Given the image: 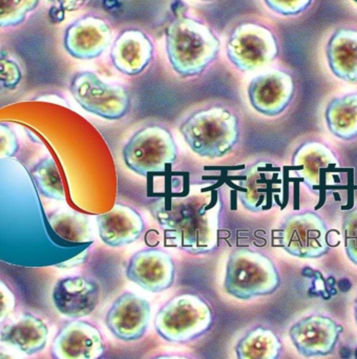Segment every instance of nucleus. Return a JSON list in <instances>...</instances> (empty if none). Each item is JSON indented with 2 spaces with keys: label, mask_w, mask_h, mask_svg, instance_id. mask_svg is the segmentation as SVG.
Wrapping results in <instances>:
<instances>
[{
  "label": "nucleus",
  "mask_w": 357,
  "mask_h": 359,
  "mask_svg": "<svg viewBox=\"0 0 357 359\" xmlns=\"http://www.w3.org/2000/svg\"><path fill=\"white\" fill-rule=\"evenodd\" d=\"M92 245L59 236L50 226L29 170L16 158L0 160V261L55 267L90 250Z\"/></svg>",
  "instance_id": "f257e3e1"
},
{
  "label": "nucleus",
  "mask_w": 357,
  "mask_h": 359,
  "mask_svg": "<svg viewBox=\"0 0 357 359\" xmlns=\"http://www.w3.org/2000/svg\"><path fill=\"white\" fill-rule=\"evenodd\" d=\"M149 209L170 247L196 255L219 248L223 196L215 182L173 177Z\"/></svg>",
  "instance_id": "f03ea898"
},
{
  "label": "nucleus",
  "mask_w": 357,
  "mask_h": 359,
  "mask_svg": "<svg viewBox=\"0 0 357 359\" xmlns=\"http://www.w3.org/2000/svg\"><path fill=\"white\" fill-rule=\"evenodd\" d=\"M166 48L170 65L180 77H196L217 59L220 40L202 21L180 16L166 29Z\"/></svg>",
  "instance_id": "7ed1b4c3"
},
{
  "label": "nucleus",
  "mask_w": 357,
  "mask_h": 359,
  "mask_svg": "<svg viewBox=\"0 0 357 359\" xmlns=\"http://www.w3.org/2000/svg\"><path fill=\"white\" fill-rule=\"evenodd\" d=\"M180 133L198 157L220 159L238 144L240 123L229 109L213 107L189 116L180 126Z\"/></svg>",
  "instance_id": "20e7f679"
},
{
  "label": "nucleus",
  "mask_w": 357,
  "mask_h": 359,
  "mask_svg": "<svg viewBox=\"0 0 357 359\" xmlns=\"http://www.w3.org/2000/svg\"><path fill=\"white\" fill-rule=\"evenodd\" d=\"M281 286V276L271 259L249 248L234 249L227 259L224 289L241 301L272 294Z\"/></svg>",
  "instance_id": "39448f33"
},
{
  "label": "nucleus",
  "mask_w": 357,
  "mask_h": 359,
  "mask_svg": "<svg viewBox=\"0 0 357 359\" xmlns=\"http://www.w3.org/2000/svg\"><path fill=\"white\" fill-rule=\"evenodd\" d=\"M213 323V310L205 299L184 293L166 304L155 318L160 337L170 344H186L206 334Z\"/></svg>",
  "instance_id": "423d86ee"
},
{
  "label": "nucleus",
  "mask_w": 357,
  "mask_h": 359,
  "mask_svg": "<svg viewBox=\"0 0 357 359\" xmlns=\"http://www.w3.org/2000/svg\"><path fill=\"white\" fill-rule=\"evenodd\" d=\"M238 201L250 212H264L285 207L289 198V180L281 166L257 161L241 170L236 177Z\"/></svg>",
  "instance_id": "0eeeda50"
},
{
  "label": "nucleus",
  "mask_w": 357,
  "mask_h": 359,
  "mask_svg": "<svg viewBox=\"0 0 357 359\" xmlns=\"http://www.w3.org/2000/svg\"><path fill=\"white\" fill-rule=\"evenodd\" d=\"M178 149L173 135L160 126L141 128L122 151L124 164L139 176L166 174L176 163Z\"/></svg>",
  "instance_id": "6e6552de"
},
{
  "label": "nucleus",
  "mask_w": 357,
  "mask_h": 359,
  "mask_svg": "<svg viewBox=\"0 0 357 359\" xmlns=\"http://www.w3.org/2000/svg\"><path fill=\"white\" fill-rule=\"evenodd\" d=\"M330 231L325 219L312 211L295 213L272 230L271 242L299 259H318L331 248Z\"/></svg>",
  "instance_id": "1a4fd4ad"
},
{
  "label": "nucleus",
  "mask_w": 357,
  "mask_h": 359,
  "mask_svg": "<svg viewBox=\"0 0 357 359\" xmlns=\"http://www.w3.org/2000/svg\"><path fill=\"white\" fill-rule=\"evenodd\" d=\"M228 60L243 73L269 67L278 58L280 41L267 25L245 22L236 25L226 43Z\"/></svg>",
  "instance_id": "9d476101"
},
{
  "label": "nucleus",
  "mask_w": 357,
  "mask_h": 359,
  "mask_svg": "<svg viewBox=\"0 0 357 359\" xmlns=\"http://www.w3.org/2000/svg\"><path fill=\"white\" fill-rule=\"evenodd\" d=\"M69 92L88 113L109 121L122 119L130 113V93L119 84L103 81L94 72H78L69 82Z\"/></svg>",
  "instance_id": "9b49d317"
},
{
  "label": "nucleus",
  "mask_w": 357,
  "mask_h": 359,
  "mask_svg": "<svg viewBox=\"0 0 357 359\" xmlns=\"http://www.w3.org/2000/svg\"><path fill=\"white\" fill-rule=\"evenodd\" d=\"M291 168L308 189L327 196L343 184V168L335 153L324 143L308 141L297 147Z\"/></svg>",
  "instance_id": "f8f14e48"
},
{
  "label": "nucleus",
  "mask_w": 357,
  "mask_h": 359,
  "mask_svg": "<svg viewBox=\"0 0 357 359\" xmlns=\"http://www.w3.org/2000/svg\"><path fill=\"white\" fill-rule=\"evenodd\" d=\"M318 46V57L327 72L339 81L357 83V20L331 25Z\"/></svg>",
  "instance_id": "ddd939ff"
},
{
  "label": "nucleus",
  "mask_w": 357,
  "mask_h": 359,
  "mask_svg": "<svg viewBox=\"0 0 357 359\" xmlns=\"http://www.w3.org/2000/svg\"><path fill=\"white\" fill-rule=\"evenodd\" d=\"M343 332V326L330 316L310 314L290 327L289 339L304 358H322L335 352Z\"/></svg>",
  "instance_id": "4468645a"
},
{
  "label": "nucleus",
  "mask_w": 357,
  "mask_h": 359,
  "mask_svg": "<svg viewBox=\"0 0 357 359\" xmlns=\"http://www.w3.org/2000/svg\"><path fill=\"white\" fill-rule=\"evenodd\" d=\"M247 94L257 113L276 117L284 113L295 97V78L286 69H269L251 80Z\"/></svg>",
  "instance_id": "2eb2a0df"
},
{
  "label": "nucleus",
  "mask_w": 357,
  "mask_h": 359,
  "mask_svg": "<svg viewBox=\"0 0 357 359\" xmlns=\"http://www.w3.org/2000/svg\"><path fill=\"white\" fill-rule=\"evenodd\" d=\"M151 318L149 302L140 295L126 292L117 297L109 308L105 325L116 339L136 341L144 337Z\"/></svg>",
  "instance_id": "dca6fc26"
},
{
  "label": "nucleus",
  "mask_w": 357,
  "mask_h": 359,
  "mask_svg": "<svg viewBox=\"0 0 357 359\" xmlns=\"http://www.w3.org/2000/svg\"><path fill=\"white\" fill-rule=\"evenodd\" d=\"M126 278L149 292L160 293L174 285L176 266L170 253L149 248L135 253L126 270Z\"/></svg>",
  "instance_id": "f3484780"
},
{
  "label": "nucleus",
  "mask_w": 357,
  "mask_h": 359,
  "mask_svg": "<svg viewBox=\"0 0 357 359\" xmlns=\"http://www.w3.org/2000/svg\"><path fill=\"white\" fill-rule=\"evenodd\" d=\"M113 41V31L105 19L83 16L65 29L63 46L67 54L78 60L99 58Z\"/></svg>",
  "instance_id": "a211bd4d"
},
{
  "label": "nucleus",
  "mask_w": 357,
  "mask_h": 359,
  "mask_svg": "<svg viewBox=\"0 0 357 359\" xmlns=\"http://www.w3.org/2000/svg\"><path fill=\"white\" fill-rule=\"evenodd\" d=\"M105 354L102 334L86 320H73L63 326L50 347L53 359H102Z\"/></svg>",
  "instance_id": "6ab92c4d"
},
{
  "label": "nucleus",
  "mask_w": 357,
  "mask_h": 359,
  "mask_svg": "<svg viewBox=\"0 0 357 359\" xmlns=\"http://www.w3.org/2000/svg\"><path fill=\"white\" fill-rule=\"evenodd\" d=\"M100 287L86 276H67L57 280L52 291L55 310L67 318H86L98 307Z\"/></svg>",
  "instance_id": "aec40b11"
},
{
  "label": "nucleus",
  "mask_w": 357,
  "mask_h": 359,
  "mask_svg": "<svg viewBox=\"0 0 357 359\" xmlns=\"http://www.w3.org/2000/svg\"><path fill=\"white\" fill-rule=\"evenodd\" d=\"M154 58V44L147 34L138 29H128L116 38L111 50L114 67L123 75H140Z\"/></svg>",
  "instance_id": "412c9836"
},
{
  "label": "nucleus",
  "mask_w": 357,
  "mask_h": 359,
  "mask_svg": "<svg viewBox=\"0 0 357 359\" xmlns=\"http://www.w3.org/2000/svg\"><path fill=\"white\" fill-rule=\"evenodd\" d=\"M97 225L101 241L111 248H119L136 242L145 229L140 213L121 203L98 215Z\"/></svg>",
  "instance_id": "4be33fe9"
},
{
  "label": "nucleus",
  "mask_w": 357,
  "mask_h": 359,
  "mask_svg": "<svg viewBox=\"0 0 357 359\" xmlns=\"http://www.w3.org/2000/svg\"><path fill=\"white\" fill-rule=\"evenodd\" d=\"M48 337V324L32 313L21 314L0 329V343L27 356L43 351Z\"/></svg>",
  "instance_id": "5701e85b"
},
{
  "label": "nucleus",
  "mask_w": 357,
  "mask_h": 359,
  "mask_svg": "<svg viewBox=\"0 0 357 359\" xmlns=\"http://www.w3.org/2000/svg\"><path fill=\"white\" fill-rule=\"evenodd\" d=\"M329 132L339 140L357 138V92L335 97L325 111Z\"/></svg>",
  "instance_id": "b1692460"
},
{
  "label": "nucleus",
  "mask_w": 357,
  "mask_h": 359,
  "mask_svg": "<svg viewBox=\"0 0 357 359\" xmlns=\"http://www.w3.org/2000/svg\"><path fill=\"white\" fill-rule=\"evenodd\" d=\"M283 351L280 337L266 327H255L236 343V359H278Z\"/></svg>",
  "instance_id": "393cba45"
},
{
  "label": "nucleus",
  "mask_w": 357,
  "mask_h": 359,
  "mask_svg": "<svg viewBox=\"0 0 357 359\" xmlns=\"http://www.w3.org/2000/svg\"><path fill=\"white\" fill-rule=\"evenodd\" d=\"M50 226L57 234L67 242L76 244H93L92 228L86 215L76 211L59 210L48 213Z\"/></svg>",
  "instance_id": "a878e982"
},
{
  "label": "nucleus",
  "mask_w": 357,
  "mask_h": 359,
  "mask_svg": "<svg viewBox=\"0 0 357 359\" xmlns=\"http://www.w3.org/2000/svg\"><path fill=\"white\" fill-rule=\"evenodd\" d=\"M29 172L40 196L50 200H65L62 179L52 157H46L38 161L29 170Z\"/></svg>",
  "instance_id": "bb28decb"
},
{
  "label": "nucleus",
  "mask_w": 357,
  "mask_h": 359,
  "mask_svg": "<svg viewBox=\"0 0 357 359\" xmlns=\"http://www.w3.org/2000/svg\"><path fill=\"white\" fill-rule=\"evenodd\" d=\"M40 0H0V29L21 25Z\"/></svg>",
  "instance_id": "cd10ccee"
},
{
  "label": "nucleus",
  "mask_w": 357,
  "mask_h": 359,
  "mask_svg": "<svg viewBox=\"0 0 357 359\" xmlns=\"http://www.w3.org/2000/svg\"><path fill=\"white\" fill-rule=\"evenodd\" d=\"M316 0H263L266 8L285 19H297L305 16L316 4Z\"/></svg>",
  "instance_id": "c85d7f7f"
},
{
  "label": "nucleus",
  "mask_w": 357,
  "mask_h": 359,
  "mask_svg": "<svg viewBox=\"0 0 357 359\" xmlns=\"http://www.w3.org/2000/svg\"><path fill=\"white\" fill-rule=\"evenodd\" d=\"M22 80V72L16 61L0 50V92L16 90Z\"/></svg>",
  "instance_id": "c756f323"
},
{
  "label": "nucleus",
  "mask_w": 357,
  "mask_h": 359,
  "mask_svg": "<svg viewBox=\"0 0 357 359\" xmlns=\"http://www.w3.org/2000/svg\"><path fill=\"white\" fill-rule=\"evenodd\" d=\"M343 234L348 259L357 266V207L344 217Z\"/></svg>",
  "instance_id": "7c9ffc66"
},
{
  "label": "nucleus",
  "mask_w": 357,
  "mask_h": 359,
  "mask_svg": "<svg viewBox=\"0 0 357 359\" xmlns=\"http://www.w3.org/2000/svg\"><path fill=\"white\" fill-rule=\"evenodd\" d=\"M19 151V140L15 130L6 122H0V160L13 159Z\"/></svg>",
  "instance_id": "2f4dec72"
},
{
  "label": "nucleus",
  "mask_w": 357,
  "mask_h": 359,
  "mask_svg": "<svg viewBox=\"0 0 357 359\" xmlns=\"http://www.w3.org/2000/svg\"><path fill=\"white\" fill-rule=\"evenodd\" d=\"M17 299L10 285L0 278V327L16 309Z\"/></svg>",
  "instance_id": "473e14b6"
},
{
  "label": "nucleus",
  "mask_w": 357,
  "mask_h": 359,
  "mask_svg": "<svg viewBox=\"0 0 357 359\" xmlns=\"http://www.w3.org/2000/svg\"><path fill=\"white\" fill-rule=\"evenodd\" d=\"M53 6L50 16L53 22L59 23L65 19V13L75 12L86 4L88 0H48Z\"/></svg>",
  "instance_id": "72a5a7b5"
},
{
  "label": "nucleus",
  "mask_w": 357,
  "mask_h": 359,
  "mask_svg": "<svg viewBox=\"0 0 357 359\" xmlns=\"http://www.w3.org/2000/svg\"><path fill=\"white\" fill-rule=\"evenodd\" d=\"M346 8L357 16V0H343Z\"/></svg>",
  "instance_id": "f704fd0d"
},
{
  "label": "nucleus",
  "mask_w": 357,
  "mask_h": 359,
  "mask_svg": "<svg viewBox=\"0 0 357 359\" xmlns=\"http://www.w3.org/2000/svg\"><path fill=\"white\" fill-rule=\"evenodd\" d=\"M0 359H25L16 354L8 353V352H0Z\"/></svg>",
  "instance_id": "c9c22d12"
},
{
  "label": "nucleus",
  "mask_w": 357,
  "mask_h": 359,
  "mask_svg": "<svg viewBox=\"0 0 357 359\" xmlns=\"http://www.w3.org/2000/svg\"><path fill=\"white\" fill-rule=\"evenodd\" d=\"M153 359H192L190 358H186V356L181 355H159L156 356Z\"/></svg>",
  "instance_id": "e433bc0d"
},
{
  "label": "nucleus",
  "mask_w": 357,
  "mask_h": 359,
  "mask_svg": "<svg viewBox=\"0 0 357 359\" xmlns=\"http://www.w3.org/2000/svg\"><path fill=\"white\" fill-rule=\"evenodd\" d=\"M354 320H356V323L357 325V297L356 299V302H354Z\"/></svg>",
  "instance_id": "4c0bfd02"
},
{
  "label": "nucleus",
  "mask_w": 357,
  "mask_h": 359,
  "mask_svg": "<svg viewBox=\"0 0 357 359\" xmlns=\"http://www.w3.org/2000/svg\"><path fill=\"white\" fill-rule=\"evenodd\" d=\"M354 358L357 359V348L356 349V351H354Z\"/></svg>",
  "instance_id": "58836bf2"
},
{
  "label": "nucleus",
  "mask_w": 357,
  "mask_h": 359,
  "mask_svg": "<svg viewBox=\"0 0 357 359\" xmlns=\"http://www.w3.org/2000/svg\"><path fill=\"white\" fill-rule=\"evenodd\" d=\"M200 1H211V0H200Z\"/></svg>",
  "instance_id": "ea45409f"
}]
</instances>
